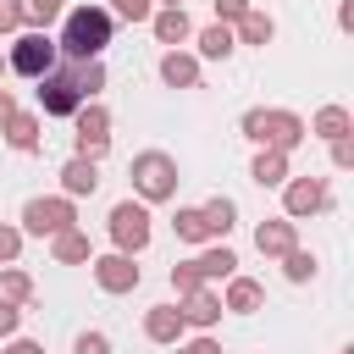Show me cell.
Masks as SVG:
<instances>
[{
    "mask_svg": "<svg viewBox=\"0 0 354 354\" xmlns=\"http://www.w3.org/2000/svg\"><path fill=\"white\" fill-rule=\"evenodd\" d=\"M39 83V105L44 116H72L77 105H88V94L105 88V66L100 61H72V66H50Z\"/></svg>",
    "mask_w": 354,
    "mask_h": 354,
    "instance_id": "6da1fadb",
    "label": "cell"
},
{
    "mask_svg": "<svg viewBox=\"0 0 354 354\" xmlns=\"http://www.w3.org/2000/svg\"><path fill=\"white\" fill-rule=\"evenodd\" d=\"M105 44H111V11H105V6H72L55 50H61L66 61H100Z\"/></svg>",
    "mask_w": 354,
    "mask_h": 354,
    "instance_id": "7a4b0ae2",
    "label": "cell"
},
{
    "mask_svg": "<svg viewBox=\"0 0 354 354\" xmlns=\"http://www.w3.org/2000/svg\"><path fill=\"white\" fill-rule=\"evenodd\" d=\"M243 138H254L260 149H299L304 122L293 111H243Z\"/></svg>",
    "mask_w": 354,
    "mask_h": 354,
    "instance_id": "3957f363",
    "label": "cell"
},
{
    "mask_svg": "<svg viewBox=\"0 0 354 354\" xmlns=\"http://www.w3.org/2000/svg\"><path fill=\"white\" fill-rule=\"evenodd\" d=\"M127 177H133V188H138V199H144V205H155V199H171V194H177V160H171L166 149H144V155H133Z\"/></svg>",
    "mask_w": 354,
    "mask_h": 354,
    "instance_id": "277c9868",
    "label": "cell"
},
{
    "mask_svg": "<svg viewBox=\"0 0 354 354\" xmlns=\"http://www.w3.org/2000/svg\"><path fill=\"white\" fill-rule=\"evenodd\" d=\"M55 55H61V50H55V39H50L44 28H28V33H22L17 44H11L6 66H11L17 77H44V72L55 66Z\"/></svg>",
    "mask_w": 354,
    "mask_h": 354,
    "instance_id": "5b68a950",
    "label": "cell"
},
{
    "mask_svg": "<svg viewBox=\"0 0 354 354\" xmlns=\"http://www.w3.org/2000/svg\"><path fill=\"white\" fill-rule=\"evenodd\" d=\"M22 227L33 238H55V232L77 227V210H72V199H28L22 205Z\"/></svg>",
    "mask_w": 354,
    "mask_h": 354,
    "instance_id": "8992f818",
    "label": "cell"
},
{
    "mask_svg": "<svg viewBox=\"0 0 354 354\" xmlns=\"http://www.w3.org/2000/svg\"><path fill=\"white\" fill-rule=\"evenodd\" d=\"M111 243H116L122 254H138V249L149 243V210L133 205V199L111 205Z\"/></svg>",
    "mask_w": 354,
    "mask_h": 354,
    "instance_id": "52a82bcc",
    "label": "cell"
},
{
    "mask_svg": "<svg viewBox=\"0 0 354 354\" xmlns=\"http://www.w3.org/2000/svg\"><path fill=\"white\" fill-rule=\"evenodd\" d=\"M72 116H77V155L100 160L111 149V116H105V105H77Z\"/></svg>",
    "mask_w": 354,
    "mask_h": 354,
    "instance_id": "ba28073f",
    "label": "cell"
},
{
    "mask_svg": "<svg viewBox=\"0 0 354 354\" xmlns=\"http://www.w3.org/2000/svg\"><path fill=\"white\" fill-rule=\"evenodd\" d=\"M321 205H326V183H321V177H293V183H282V210H288V221L315 216Z\"/></svg>",
    "mask_w": 354,
    "mask_h": 354,
    "instance_id": "9c48e42d",
    "label": "cell"
},
{
    "mask_svg": "<svg viewBox=\"0 0 354 354\" xmlns=\"http://www.w3.org/2000/svg\"><path fill=\"white\" fill-rule=\"evenodd\" d=\"M94 266V282L105 288V293H133L138 288V266H133V254H100V260H88Z\"/></svg>",
    "mask_w": 354,
    "mask_h": 354,
    "instance_id": "30bf717a",
    "label": "cell"
},
{
    "mask_svg": "<svg viewBox=\"0 0 354 354\" xmlns=\"http://www.w3.org/2000/svg\"><path fill=\"white\" fill-rule=\"evenodd\" d=\"M177 315H183V326H216L221 321V299L210 288H194V293H183Z\"/></svg>",
    "mask_w": 354,
    "mask_h": 354,
    "instance_id": "8fae6325",
    "label": "cell"
},
{
    "mask_svg": "<svg viewBox=\"0 0 354 354\" xmlns=\"http://www.w3.org/2000/svg\"><path fill=\"white\" fill-rule=\"evenodd\" d=\"M149 28H155V39H160V44H171V50L194 33V22H188V11H183V6H160V11H149Z\"/></svg>",
    "mask_w": 354,
    "mask_h": 354,
    "instance_id": "7c38bea8",
    "label": "cell"
},
{
    "mask_svg": "<svg viewBox=\"0 0 354 354\" xmlns=\"http://www.w3.org/2000/svg\"><path fill=\"white\" fill-rule=\"evenodd\" d=\"M61 188H66V199L94 194V188H100V166H94V160H83V155H72V160L61 166Z\"/></svg>",
    "mask_w": 354,
    "mask_h": 354,
    "instance_id": "4fadbf2b",
    "label": "cell"
},
{
    "mask_svg": "<svg viewBox=\"0 0 354 354\" xmlns=\"http://www.w3.org/2000/svg\"><path fill=\"white\" fill-rule=\"evenodd\" d=\"M266 304V288L254 282V277H227V299H221V310H238V315H254Z\"/></svg>",
    "mask_w": 354,
    "mask_h": 354,
    "instance_id": "5bb4252c",
    "label": "cell"
},
{
    "mask_svg": "<svg viewBox=\"0 0 354 354\" xmlns=\"http://www.w3.org/2000/svg\"><path fill=\"white\" fill-rule=\"evenodd\" d=\"M199 216H205V238H227V232L238 227V205H232L227 194L205 199V205H199Z\"/></svg>",
    "mask_w": 354,
    "mask_h": 354,
    "instance_id": "9a60e30c",
    "label": "cell"
},
{
    "mask_svg": "<svg viewBox=\"0 0 354 354\" xmlns=\"http://www.w3.org/2000/svg\"><path fill=\"white\" fill-rule=\"evenodd\" d=\"M293 243H299V238H293V221H288V216H282V221H260V227H254V249H260V254H277V260H282Z\"/></svg>",
    "mask_w": 354,
    "mask_h": 354,
    "instance_id": "2e32d148",
    "label": "cell"
},
{
    "mask_svg": "<svg viewBox=\"0 0 354 354\" xmlns=\"http://www.w3.org/2000/svg\"><path fill=\"white\" fill-rule=\"evenodd\" d=\"M144 337H149V343H177V337H183V315H177V304H155V310L144 315Z\"/></svg>",
    "mask_w": 354,
    "mask_h": 354,
    "instance_id": "e0dca14e",
    "label": "cell"
},
{
    "mask_svg": "<svg viewBox=\"0 0 354 354\" xmlns=\"http://www.w3.org/2000/svg\"><path fill=\"white\" fill-rule=\"evenodd\" d=\"M160 77H166V88H194L199 83V61L183 55V50H166L160 55Z\"/></svg>",
    "mask_w": 354,
    "mask_h": 354,
    "instance_id": "ac0fdd59",
    "label": "cell"
},
{
    "mask_svg": "<svg viewBox=\"0 0 354 354\" xmlns=\"http://www.w3.org/2000/svg\"><path fill=\"white\" fill-rule=\"evenodd\" d=\"M249 177H254L260 188H282V183H288V149H260L254 166H249Z\"/></svg>",
    "mask_w": 354,
    "mask_h": 354,
    "instance_id": "d6986e66",
    "label": "cell"
},
{
    "mask_svg": "<svg viewBox=\"0 0 354 354\" xmlns=\"http://www.w3.org/2000/svg\"><path fill=\"white\" fill-rule=\"evenodd\" d=\"M50 254H55L61 266H77V260H94V243H88V232L66 227V232H55V238H50Z\"/></svg>",
    "mask_w": 354,
    "mask_h": 354,
    "instance_id": "ffe728a7",
    "label": "cell"
},
{
    "mask_svg": "<svg viewBox=\"0 0 354 354\" xmlns=\"http://www.w3.org/2000/svg\"><path fill=\"white\" fill-rule=\"evenodd\" d=\"M0 133H6V144H11V149H33V144H39V116L11 111V116L0 122Z\"/></svg>",
    "mask_w": 354,
    "mask_h": 354,
    "instance_id": "44dd1931",
    "label": "cell"
},
{
    "mask_svg": "<svg viewBox=\"0 0 354 354\" xmlns=\"http://www.w3.org/2000/svg\"><path fill=\"white\" fill-rule=\"evenodd\" d=\"M194 266H199V277H205V282H221V277H232V271H238V254H232L227 243H216V249L194 254Z\"/></svg>",
    "mask_w": 354,
    "mask_h": 354,
    "instance_id": "7402d4cb",
    "label": "cell"
},
{
    "mask_svg": "<svg viewBox=\"0 0 354 354\" xmlns=\"http://www.w3.org/2000/svg\"><path fill=\"white\" fill-rule=\"evenodd\" d=\"M232 50H238V39H232L227 22H210V28L199 33V55H205V61H227Z\"/></svg>",
    "mask_w": 354,
    "mask_h": 354,
    "instance_id": "603a6c76",
    "label": "cell"
},
{
    "mask_svg": "<svg viewBox=\"0 0 354 354\" xmlns=\"http://www.w3.org/2000/svg\"><path fill=\"white\" fill-rule=\"evenodd\" d=\"M271 33H277V22H271L266 11L249 6V11L238 17V33H232V39H243V44H271Z\"/></svg>",
    "mask_w": 354,
    "mask_h": 354,
    "instance_id": "cb8c5ba5",
    "label": "cell"
},
{
    "mask_svg": "<svg viewBox=\"0 0 354 354\" xmlns=\"http://www.w3.org/2000/svg\"><path fill=\"white\" fill-rule=\"evenodd\" d=\"M315 133L321 138H348V111L343 105H321L315 111Z\"/></svg>",
    "mask_w": 354,
    "mask_h": 354,
    "instance_id": "d4e9b609",
    "label": "cell"
},
{
    "mask_svg": "<svg viewBox=\"0 0 354 354\" xmlns=\"http://www.w3.org/2000/svg\"><path fill=\"white\" fill-rule=\"evenodd\" d=\"M282 271H288V282H310V277H315V254L293 243V249L282 254Z\"/></svg>",
    "mask_w": 354,
    "mask_h": 354,
    "instance_id": "484cf974",
    "label": "cell"
},
{
    "mask_svg": "<svg viewBox=\"0 0 354 354\" xmlns=\"http://www.w3.org/2000/svg\"><path fill=\"white\" fill-rule=\"evenodd\" d=\"M0 299H11V304H28L33 299V282H28V271H0Z\"/></svg>",
    "mask_w": 354,
    "mask_h": 354,
    "instance_id": "4316f807",
    "label": "cell"
},
{
    "mask_svg": "<svg viewBox=\"0 0 354 354\" xmlns=\"http://www.w3.org/2000/svg\"><path fill=\"white\" fill-rule=\"evenodd\" d=\"M61 11H66V0H28V6H22V22H33V28H50Z\"/></svg>",
    "mask_w": 354,
    "mask_h": 354,
    "instance_id": "83f0119b",
    "label": "cell"
},
{
    "mask_svg": "<svg viewBox=\"0 0 354 354\" xmlns=\"http://www.w3.org/2000/svg\"><path fill=\"white\" fill-rule=\"evenodd\" d=\"M171 227H177V238H183V243H205V216H199V210H177V221H171Z\"/></svg>",
    "mask_w": 354,
    "mask_h": 354,
    "instance_id": "f1b7e54d",
    "label": "cell"
},
{
    "mask_svg": "<svg viewBox=\"0 0 354 354\" xmlns=\"http://www.w3.org/2000/svg\"><path fill=\"white\" fill-rule=\"evenodd\" d=\"M171 288H177V293H194V288H205V277H199V266H194V260H183V266H171Z\"/></svg>",
    "mask_w": 354,
    "mask_h": 354,
    "instance_id": "f546056e",
    "label": "cell"
},
{
    "mask_svg": "<svg viewBox=\"0 0 354 354\" xmlns=\"http://www.w3.org/2000/svg\"><path fill=\"white\" fill-rule=\"evenodd\" d=\"M111 11H116V17H127V22H149L155 0H111Z\"/></svg>",
    "mask_w": 354,
    "mask_h": 354,
    "instance_id": "4dcf8cb0",
    "label": "cell"
},
{
    "mask_svg": "<svg viewBox=\"0 0 354 354\" xmlns=\"http://www.w3.org/2000/svg\"><path fill=\"white\" fill-rule=\"evenodd\" d=\"M72 354H111V337H105V332H83V337L72 343Z\"/></svg>",
    "mask_w": 354,
    "mask_h": 354,
    "instance_id": "1f68e13d",
    "label": "cell"
},
{
    "mask_svg": "<svg viewBox=\"0 0 354 354\" xmlns=\"http://www.w3.org/2000/svg\"><path fill=\"white\" fill-rule=\"evenodd\" d=\"M17 249H22V232H17V227H0V266H11Z\"/></svg>",
    "mask_w": 354,
    "mask_h": 354,
    "instance_id": "d6a6232c",
    "label": "cell"
},
{
    "mask_svg": "<svg viewBox=\"0 0 354 354\" xmlns=\"http://www.w3.org/2000/svg\"><path fill=\"white\" fill-rule=\"evenodd\" d=\"M17 321H22V304L0 299V337H11V332H17Z\"/></svg>",
    "mask_w": 354,
    "mask_h": 354,
    "instance_id": "836d02e7",
    "label": "cell"
},
{
    "mask_svg": "<svg viewBox=\"0 0 354 354\" xmlns=\"http://www.w3.org/2000/svg\"><path fill=\"white\" fill-rule=\"evenodd\" d=\"M22 28V0H0V33Z\"/></svg>",
    "mask_w": 354,
    "mask_h": 354,
    "instance_id": "e575fe53",
    "label": "cell"
},
{
    "mask_svg": "<svg viewBox=\"0 0 354 354\" xmlns=\"http://www.w3.org/2000/svg\"><path fill=\"white\" fill-rule=\"evenodd\" d=\"M332 166H337V171L354 166V144H348V138H332Z\"/></svg>",
    "mask_w": 354,
    "mask_h": 354,
    "instance_id": "d590c367",
    "label": "cell"
},
{
    "mask_svg": "<svg viewBox=\"0 0 354 354\" xmlns=\"http://www.w3.org/2000/svg\"><path fill=\"white\" fill-rule=\"evenodd\" d=\"M249 11V0H216V22H238Z\"/></svg>",
    "mask_w": 354,
    "mask_h": 354,
    "instance_id": "8d00e7d4",
    "label": "cell"
},
{
    "mask_svg": "<svg viewBox=\"0 0 354 354\" xmlns=\"http://www.w3.org/2000/svg\"><path fill=\"white\" fill-rule=\"evenodd\" d=\"M177 354H221V343H216V337H194V343H183Z\"/></svg>",
    "mask_w": 354,
    "mask_h": 354,
    "instance_id": "74e56055",
    "label": "cell"
},
{
    "mask_svg": "<svg viewBox=\"0 0 354 354\" xmlns=\"http://www.w3.org/2000/svg\"><path fill=\"white\" fill-rule=\"evenodd\" d=\"M0 354H44V348H39V343H28V337H22V343H11V348H0Z\"/></svg>",
    "mask_w": 354,
    "mask_h": 354,
    "instance_id": "f35d334b",
    "label": "cell"
},
{
    "mask_svg": "<svg viewBox=\"0 0 354 354\" xmlns=\"http://www.w3.org/2000/svg\"><path fill=\"white\" fill-rule=\"evenodd\" d=\"M11 111H17V100H11V94H6V88H0V122H6V116H11Z\"/></svg>",
    "mask_w": 354,
    "mask_h": 354,
    "instance_id": "ab89813d",
    "label": "cell"
},
{
    "mask_svg": "<svg viewBox=\"0 0 354 354\" xmlns=\"http://www.w3.org/2000/svg\"><path fill=\"white\" fill-rule=\"evenodd\" d=\"M160 6H183V0H160Z\"/></svg>",
    "mask_w": 354,
    "mask_h": 354,
    "instance_id": "60d3db41",
    "label": "cell"
},
{
    "mask_svg": "<svg viewBox=\"0 0 354 354\" xmlns=\"http://www.w3.org/2000/svg\"><path fill=\"white\" fill-rule=\"evenodd\" d=\"M0 72H6V55H0Z\"/></svg>",
    "mask_w": 354,
    "mask_h": 354,
    "instance_id": "b9f144b4",
    "label": "cell"
}]
</instances>
